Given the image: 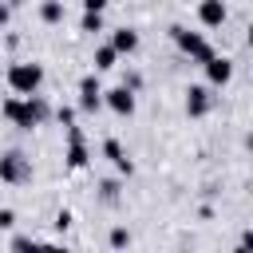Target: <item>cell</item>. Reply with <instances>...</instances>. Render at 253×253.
<instances>
[{
  "mask_svg": "<svg viewBox=\"0 0 253 253\" xmlns=\"http://www.w3.org/2000/svg\"><path fill=\"white\" fill-rule=\"evenodd\" d=\"M8 87L16 95H36L43 87V67L40 63H12L8 67Z\"/></svg>",
  "mask_w": 253,
  "mask_h": 253,
  "instance_id": "6da1fadb",
  "label": "cell"
},
{
  "mask_svg": "<svg viewBox=\"0 0 253 253\" xmlns=\"http://www.w3.org/2000/svg\"><path fill=\"white\" fill-rule=\"evenodd\" d=\"M20 178H24V158H20L16 150H8V154L0 158V182H4V186H16Z\"/></svg>",
  "mask_w": 253,
  "mask_h": 253,
  "instance_id": "30bf717a",
  "label": "cell"
},
{
  "mask_svg": "<svg viewBox=\"0 0 253 253\" xmlns=\"http://www.w3.org/2000/svg\"><path fill=\"white\" fill-rule=\"evenodd\" d=\"M115 63H119V47H115V43L95 47V71H111Z\"/></svg>",
  "mask_w": 253,
  "mask_h": 253,
  "instance_id": "7c38bea8",
  "label": "cell"
},
{
  "mask_svg": "<svg viewBox=\"0 0 253 253\" xmlns=\"http://www.w3.org/2000/svg\"><path fill=\"white\" fill-rule=\"evenodd\" d=\"M71 221H75L71 210H59V213H55V229H71Z\"/></svg>",
  "mask_w": 253,
  "mask_h": 253,
  "instance_id": "2e32d148",
  "label": "cell"
},
{
  "mask_svg": "<svg viewBox=\"0 0 253 253\" xmlns=\"http://www.w3.org/2000/svg\"><path fill=\"white\" fill-rule=\"evenodd\" d=\"M245 40H249V47H253V24H249V36H245Z\"/></svg>",
  "mask_w": 253,
  "mask_h": 253,
  "instance_id": "44dd1931",
  "label": "cell"
},
{
  "mask_svg": "<svg viewBox=\"0 0 253 253\" xmlns=\"http://www.w3.org/2000/svg\"><path fill=\"white\" fill-rule=\"evenodd\" d=\"M237 245H241V249H253V229H245V233H241V241H237Z\"/></svg>",
  "mask_w": 253,
  "mask_h": 253,
  "instance_id": "ffe728a7",
  "label": "cell"
},
{
  "mask_svg": "<svg viewBox=\"0 0 253 253\" xmlns=\"http://www.w3.org/2000/svg\"><path fill=\"white\" fill-rule=\"evenodd\" d=\"M79 28H83V32H103V12H83Z\"/></svg>",
  "mask_w": 253,
  "mask_h": 253,
  "instance_id": "5bb4252c",
  "label": "cell"
},
{
  "mask_svg": "<svg viewBox=\"0 0 253 253\" xmlns=\"http://www.w3.org/2000/svg\"><path fill=\"white\" fill-rule=\"evenodd\" d=\"M55 119H59L63 126H71V119H75V111H71V107H59V111H55Z\"/></svg>",
  "mask_w": 253,
  "mask_h": 253,
  "instance_id": "ac0fdd59",
  "label": "cell"
},
{
  "mask_svg": "<svg viewBox=\"0 0 253 253\" xmlns=\"http://www.w3.org/2000/svg\"><path fill=\"white\" fill-rule=\"evenodd\" d=\"M63 158H67L71 170H83V166H87L91 154H87V142H83V130H79V126H67V154H63Z\"/></svg>",
  "mask_w": 253,
  "mask_h": 253,
  "instance_id": "277c9868",
  "label": "cell"
},
{
  "mask_svg": "<svg viewBox=\"0 0 253 253\" xmlns=\"http://www.w3.org/2000/svg\"><path fill=\"white\" fill-rule=\"evenodd\" d=\"M210 107H213V99H210V87H186V115H190V119H202V115H210Z\"/></svg>",
  "mask_w": 253,
  "mask_h": 253,
  "instance_id": "8992f818",
  "label": "cell"
},
{
  "mask_svg": "<svg viewBox=\"0 0 253 253\" xmlns=\"http://www.w3.org/2000/svg\"><path fill=\"white\" fill-rule=\"evenodd\" d=\"M198 20L206 28H221L225 24V0H198Z\"/></svg>",
  "mask_w": 253,
  "mask_h": 253,
  "instance_id": "9c48e42d",
  "label": "cell"
},
{
  "mask_svg": "<svg viewBox=\"0 0 253 253\" xmlns=\"http://www.w3.org/2000/svg\"><path fill=\"white\" fill-rule=\"evenodd\" d=\"M170 36H174V43H178L194 63H202V67H206V63L213 59V47L206 43V36H198V32H190V28H170Z\"/></svg>",
  "mask_w": 253,
  "mask_h": 253,
  "instance_id": "7a4b0ae2",
  "label": "cell"
},
{
  "mask_svg": "<svg viewBox=\"0 0 253 253\" xmlns=\"http://www.w3.org/2000/svg\"><path fill=\"white\" fill-rule=\"evenodd\" d=\"M186 4H190V0H186Z\"/></svg>",
  "mask_w": 253,
  "mask_h": 253,
  "instance_id": "603a6c76",
  "label": "cell"
},
{
  "mask_svg": "<svg viewBox=\"0 0 253 253\" xmlns=\"http://www.w3.org/2000/svg\"><path fill=\"white\" fill-rule=\"evenodd\" d=\"M99 107H107V91L99 87V75H83L79 79V111L95 115Z\"/></svg>",
  "mask_w": 253,
  "mask_h": 253,
  "instance_id": "3957f363",
  "label": "cell"
},
{
  "mask_svg": "<svg viewBox=\"0 0 253 253\" xmlns=\"http://www.w3.org/2000/svg\"><path fill=\"white\" fill-rule=\"evenodd\" d=\"M107 107H111L115 115L130 119V115H134V87H126V83H123V87H111V91H107Z\"/></svg>",
  "mask_w": 253,
  "mask_h": 253,
  "instance_id": "5b68a950",
  "label": "cell"
},
{
  "mask_svg": "<svg viewBox=\"0 0 253 253\" xmlns=\"http://www.w3.org/2000/svg\"><path fill=\"white\" fill-rule=\"evenodd\" d=\"M40 16H43V24H59V20H63V4H59V0H43Z\"/></svg>",
  "mask_w": 253,
  "mask_h": 253,
  "instance_id": "4fadbf2b",
  "label": "cell"
},
{
  "mask_svg": "<svg viewBox=\"0 0 253 253\" xmlns=\"http://www.w3.org/2000/svg\"><path fill=\"white\" fill-rule=\"evenodd\" d=\"M206 79H210V87H225V83L233 79V63H229L225 55H213V59L206 63Z\"/></svg>",
  "mask_w": 253,
  "mask_h": 253,
  "instance_id": "52a82bcc",
  "label": "cell"
},
{
  "mask_svg": "<svg viewBox=\"0 0 253 253\" xmlns=\"http://www.w3.org/2000/svg\"><path fill=\"white\" fill-rule=\"evenodd\" d=\"M107 0H83V12H103Z\"/></svg>",
  "mask_w": 253,
  "mask_h": 253,
  "instance_id": "d6986e66",
  "label": "cell"
},
{
  "mask_svg": "<svg viewBox=\"0 0 253 253\" xmlns=\"http://www.w3.org/2000/svg\"><path fill=\"white\" fill-rule=\"evenodd\" d=\"M111 43L119 47V55H130V51H138V32L119 28V32H111Z\"/></svg>",
  "mask_w": 253,
  "mask_h": 253,
  "instance_id": "8fae6325",
  "label": "cell"
},
{
  "mask_svg": "<svg viewBox=\"0 0 253 253\" xmlns=\"http://www.w3.org/2000/svg\"><path fill=\"white\" fill-rule=\"evenodd\" d=\"M103 154L115 162V170H119V174H126V178L134 174V162L126 158V150H123V142H119V138H103Z\"/></svg>",
  "mask_w": 253,
  "mask_h": 253,
  "instance_id": "ba28073f",
  "label": "cell"
},
{
  "mask_svg": "<svg viewBox=\"0 0 253 253\" xmlns=\"http://www.w3.org/2000/svg\"><path fill=\"white\" fill-rule=\"evenodd\" d=\"M12 225H16V213L4 206V210H0V229H12Z\"/></svg>",
  "mask_w": 253,
  "mask_h": 253,
  "instance_id": "e0dca14e",
  "label": "cell"
},
{
  "mask_svg": "<svg viewBox=\"0 0 253 253\" xmlns=\"http://www.w3.org/2000/svg\"><path fill=\"white\" fill-rule=\"evenodd\" d=\"M111 245H115V249H123V245H130V233H126L123 225H115V229H111Z\"/></svg>",
  "mask_w": 253,
  "mask_h": 253,
  "instance_id": "9a60e30c",
  "label": "cell"
},
{
  "mask_svg": "<svg viewBox=\"0 0 253 253\" xmlns=\"http://www.w3.org/2000/svg\"><path fill=\"white\" fill-rule=\"evenodd\" d=\"M245 146H249V150H253V134H249V138H245Z\"/></svg>",
  "mask_w": 253,
  "mask_h": 253,
  "instance_id": "7402d4cb",
  "label": "cell"
}]
</instances>
